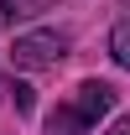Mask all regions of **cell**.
I'll list each match as a JSON object with an SVG mask.
<instances>
[{"mask_svg": "<svg viewBox=\"0 0 130 135\" xmlns=\"http://www.w3.org/2000/svg\"><path fill=\"white\" fill-rule=\"evenodd\" d=\"M109 109H114V88L99 78H83L78 94L47 114V135H89L99 125V114H109Z\"/></svg>", "mask_w": 130, "mask_h": 135, "instance_id": "1", "label": "cell"}, {"mask_svg": "<svg viewBox=\"0 0 130 135\" xmlns=\"http://www.w3.org/2000/svg\"><path fill=\"white\" fill-rule=\"evenodd\" d=\"M11 57H16V68H57L68 57V36L63 31H26V36H16V47H11Z\"/></svg>", "mask_w": 130, "mask_h": 135, "instance_id": "2", "label": "cell"}, {"mask_svg": "<svg viewBox=\"0 0 130 135\" xmlns=\"http://www.w3.org/2000/svg\"><path fill=\"white\" fill-rule=\"evenodd\" d=\"M109 57H114L120 68H130V11L114 21V31H109Z\"/></svg>", "mask_w": 130, "mask_h": 135, "instance_id": "3", "label": "cell"}, {"mask_svg": "<svg viewBox=\"0 0 130 135\" xmlns=\"http://www.w3.org/2000/svg\"><path fill=\"white\" fill-rule=\"evenodd\" d=\"M47 11V0H0V26H16L21 16H36Z\"/></svg>", "mask_w": 130, "mask_h": 135, "instance_id": "4", "label": "cell"}, {"mask_svg": "<svg viewBox=\"0 0 130 135\" xmlns=\"http://www.w3.org/2000/svg\"><path fill=\"white\" fill-rule=\"evenodd\" d=\"M11 99H16V114H31V88H26V83H16V88H11Z\"/></svg>", "mask_w": 130, "mask_h": 135, "instance_id": "5", "label": "cell"}]
</instances>
